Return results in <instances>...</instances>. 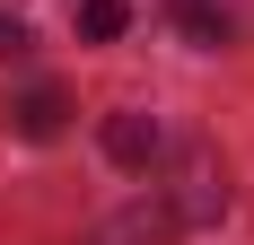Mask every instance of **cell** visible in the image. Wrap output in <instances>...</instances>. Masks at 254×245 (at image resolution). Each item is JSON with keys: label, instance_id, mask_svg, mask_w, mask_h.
Wrapping results in <instances>:
<instances>
[{"label": "cell", "instance_id": "1", "mask_svg": "<svg viewBox=\"0 0 254 245\" xmlns=\"http://www.w3.org/2000/svg\"><path fill=\"white\" fill-rule=\"evenodd\" d=\"M158 149H167V140H158V114H114V122H105V158H114V167L140 175Z\"/></svg>", "mask_w": 254, "mask_h": 245}, {"label": "cell", "instance_id": "2", "mask_svg": "<svg viewBox=\"0 0 254 245\" xmlns=\"http://www.w3.org/2000/svg\"><path fill=\"white\" fill-rule=\"evenodd\" d=\"M228 210V175L210 167V149H184V219H210Z\"/></svg>", "mask_w": 254, "mask_h": 245}, {"label": "cell", "instance_id": "3", "mask_svg": "<svg viewBox=\"0 0 254 245\" xmlns=\"http://www.w3.org/2000/svg\"><path fill=\"white\" fill-rule=\"evenodd\" d=\"M9 114H18V131H26V140H53V131L70 122V97H62V88H26Z\"/></svg>", "mask_w": 254, "mask_h": 245}, {"label": "cell", "instance_id": "4", "mask_svg": "<svg viewBox=\"0 0 254 245\" xmlns=\"http://www.w3.org/2000/svg\"><path fill=\"white\" fill-rule=\"evenodd\" d=\"M167 18L184 26V44H202V53L228 44V9H210V0H167Z\"/></svg>", "mask_w": 254, "mask_h": 245}, {"label": "cell", "instance_id": "5", "mask_svg": "<svg viewBox=\"0 0 254 245\" xmlns=\"http://www.w3.org/2000/svg\"><path fill=\"white\" fill-rule=\"evenodd\" d=\"M123 26H131V9H123V0H79V35H88V44H114Z\"/></svg>", "mask_w": 254, "mask_h": 245}, {"label": "cell", "instance_id": "6", "mask_svg": "<svg viewBox=\"0 0 254 245\" xmlns=\"http://www.w3.org/2000/svg\"><path fill=\"white\" fill-rule=\"evenodd\" d=\"M0 53H26V26L18 18H0Z\"/></svg>", "mask_w": 254, "mask_h": 245}]
</instances>
